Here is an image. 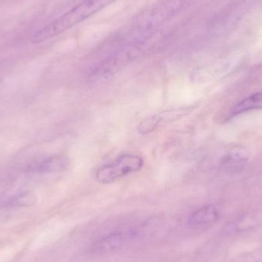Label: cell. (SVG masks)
<instances>
[{
  "label": "cell",
  "instance_id": "1",
  "mask_svg": "<svg viewBox=\"0 0 262 262\" xmlns=\"http://www.w3.org/2000/svg\"><path fill=\"white\" fill-rule=\"evenodd\" d=\"M115 1L117 0H84L34 34L32 41L38 44L54 38Z\"/></svg>",
  "mask_w": 262,
  "mask_h": 262
},
{
  "label": "cell",
  "instance_id": "5",
  "mask_svg": "<svg viewBox=\"0 0 262 262\" xmlns=\"http://www.w3.org/2000/svg\"><path fill=\"white\" fill-rule=\"evenodd\" d=\"M262 109V92L253 94L238 103L232 112V116Z\"/></svg>",
  "mask_w": 262,
  "mask_h": 262
},
{
  "label": "cell",
  "instance_id": "4",
  "mask_svg": "<svg viewBox=\"0 0 262 262\" xmlns=\"http://www.w3.org/2000/svg\"><path fill=\"white\" fill-rule=\"evenodd\" d=\"M219 212L214 206H206L197 209L188 220L191 226H202L215 223L219 219Z\"/></svg>",
  "mask_w": 262,
  "mask_h": 262
},
{
  "label": "cell",
  "instance_id": "8",
  "mask_svg": "<svg viewBox=\"0 0 262 262\" xmlns=\"http://www.w3.org/2000/svg\"><path fill=\"white\" fill-rule=\"evenodd\" d=\"M161 123L158 115L155 116L149 117L143 120L140 124H139L138 132L142 134H148V133L152 132L157 128V126Z\"/></svg>",
  "mask_w": 262,
  "mask_h": 262
},
{
  "label": "cell",
  "instance_id": "2",
  "mask_svg": "<svg viewBox=\"0 0 262 262\" xmlns=\"http://www.w3.org/2000/svg\"><path fill=\"white\" fill-rule=\"evenodd\" d=\"M144 160L136 154H126L108 164L101 166L96 172V180L103 184L113 183L143 168Z\"/></svg>",
  "mask_w": 262,
  "mask_h": 262
},
{
  "label": "cell",
  "instance_id": "3",
  "mask_svg": "<svg viewBox=\"0 0 262 262\" xmlns=\"http://www.w3.org/2000/svg\"><path fill=\"white\" fill-rule=\"evenodd\" d=\"M69 164L70 160L66 156L53 155L33 165L31 169L38 173H55L66 170Z\"/></svg>",
  "mask_w": 262,
  "mask_h": 262
},
{
  "label": "cell",
  "instance_id": "7",
  "mask_svg": "<svg viewBox=\"0 0 262 262\" xmlns=\"http://www.w3.org/2000/svg\"><path fill=\"white\" fill-rule=\"evenodd\" d=\"M123 238H124L122 235L119 234L109 235L101 240L98 246V251H99L101 253H107V252L118 250L122 246L123 241H124Z\"/></svg>",
  "mask_w": 262,
  "mask_h": 262
},
{
  "label": "cell",
  "instance_id": "9",
  "mask_svg": "<svg viewBox=\"0 0 262 262\" xmlns=\"http://www.w3.org/2000/svg\"><path fill=\"white\" fill-rule=\"evenodd\" d=\"M246 160L239 154H231L225 157L223 160V166L226 169H235L241 167Z\"/></svg>",
  "mask_w": 262,
  "mask_h": 262
},
{
  "label": "cell",
  "instance_id": "6",
  "mask_svg": "<svg viewBox=\"0 0 262 262\" xmlns=\"http://www.w3.org/2000/svg\"><path fill=\"white\" fill-rule=\"evenodd\" d=\"M33 195L29 192H20L9 196L0 198V206L1 207H9V206H26L33 203Z\"/></svg>",
  "mask_w": 262,
  "mask_h": 262
}]
</instances>
